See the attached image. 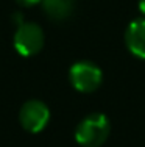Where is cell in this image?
Here are the masks:
<instances>
[{
    "label": "cell",
    "instance_id": "ba28073f",
    "mask_svg": "<svg viewBox=\"0 0 145 147\" xmlns=\"http://www.w3.org/2000/svg\"><path fill=\"white\" fill-rule=\"evenodd\" d=\"M139 11L142 17H145V0H139Z\"/></svg>",
    "mask_w": 145,
    "mask_h": 147
},
{
    "label": "cell",
    "instance_id": "277c9868",
    "mask_svg": "<svg viewBox=\"0 0 145 147\" xmlns=\"http://www.w3.org/2000/svg\"><path fill=\"white\" fill-rule=\"evenodd\" d=\"M50 121V110L44 102L37 99L27 100L20 107L19 111V122L23 130L28 133H39L47 127Z\"/></svg>",
    "mask_w": 145,
    "mask_h": 147
},
{
    "label": "cell",
    "instance_id": "6da1fadb",
    "mask_svg": "<svg viewBox=\"0 0 145 147\" xmlns=\"http://www.w3.org/2000/svg\"><path fill=\"white\" fill-rule=\"evenodd\" d=\"M111 124L106 114L91 113L84 119H81L75 130V139L81 147H100L106 142Z\"/></svg>",
    "mask_w": 145,
    "mask_h": 147
},
{
    "label": "cell",
    "instance_id": "8992f818",
    "mask_svg": "<svg viewBox=\"0 0 145 147\" xmlns=\"http://www.w3.org/2000/svg\"><path fill=\"white\" fill-rule=\"evenodd\" d=\"M41 3L45 16L55 22L69 19L75 11V0H42Z\"/></svg>",
    "mask_w": 145,
    "mask_h": 147
},
{
    "label": "cell",
    "instance_id": "7a4b0ae2",
    "mask_svg": "<svg viewBox=\"0 0 145 147\" xmlns=\"http://www.w3.org/2000/svg\"><path fill=\"white\" fill-rule=\"evenodd\" d=\"M69 80L78 92L89 94L100 88L103 82V72L92 61H77L70 66Z\"/></svg>",
    "mask_w": 145,
    "mask_h": 147
},
{
    "label": "cell",
    "instance_id": "3957f363",
    "mask_svg": "<svg viewBox=\"0 0 145 147\" xmlns=\"http://www.w3.org/2000/svg\"><path fill=\"white\" fill-rule=\"evenodd\" d=\"M44 42H45L44 30L34 22L20 24L13 38L14 49L22 57H34L42 50Z\"/></svg>",
    "mask_w": 145,
    "mask_h": 147
},
{
    "label": "cell",
    "instance_id": "52a82bcc",
    "mask_svg": "<svg viewBox=\"0 0 145 147\" xmlns=\"http://www.w3.org/2000/svg\"><path fill=\"white\" fill-rule=\"evenodd\" d=\"M42 0H16V3L19 6H23V8H30V6H34L37 3H41Z\"/></svg>",
    "mask_w": 145,
    "mask_h": 147
},
{
    "label": "cell",
    "instance_id": "5b68a950",
    "mask_svg": "<svg viewBox=\"0 0 145 147\" xmlns=\"http://www.w3.org/2000/svg\"><path fill=\"white\" fill-rule=\"evenodd\" d=\"M125 44L130 53L136 58L145 59V17L134 19L125 31Z\"/></svg>",
    "mask_w": 145,
    "mask_h": 147
}]
</instances>
